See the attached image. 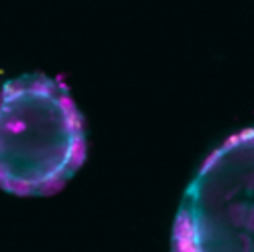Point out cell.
Here are the masks:
<instances>
[{
  "label": "cell",
  "instance_id": "obj_1",
  "mask_svg": "<svg viewBox=\"0 0 254 252\" xmlns=\"http://www.w3.org/2000/svg\"><path fill=\"white\" fill-rule=\"evenodd\" d=\"M83 157V121L62 81L32 73L2 85L0 189L18 196L54 194Z\"/></svg>",
  "mask_w": 254,
  "mask_h": 252
},
{
  "label": "cell",
  "instance_id": "obj_2",
  "mask_svg": "<svg viewBox=\"0 0 254 252\" xmlns=\"http://www.w3.org/2000/svg\"><path fill=\"white\" fill-rule=\"evenodd\" d=\"M173 252H254V127L226 139L187 187Z\"/></svg>",
  "mask_w": 254,
  "mask_h": 252
}]
</instances>
